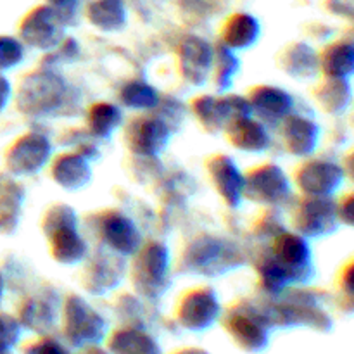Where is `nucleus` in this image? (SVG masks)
Returning a JSON list of instances; mask_svg holds the SVG:
<instances>
[{
    "mask_svg": "<svg viewBox=\"0 0 354 354\" xmlns=\"http://www.w3.org/2000/svg\"><path fill=\"white\" fill-rule=\"evenodd\" d=\"M107 322L78 296H69L62 306V339L71 349L97 346L106 339Z\"/></svg>",
    "mask_w": 354,
    "mask_h": 354,
    "instance_id": "nucleus-1",
    "label": "nucleus"
},
{
    "mask_svg": "<svg viewBox=\"0 0 354 354\" xmlns=\"http://www.w3.org/2000/svg\"><path fill=\"white\" fill-rule=\"evenodd\" d=\"M223 325L242 351L256 354L268 348L272 325L261 308L251 303L237 304L225 315Z\"/></svg>",
    "mask_w": 354,
    "mask_h": 354,
    "instance_id": "nucleus-2",
    "label": "nucleus"
},
{
    "mask_svg": "<svg viewBox=\"0 0 354 354\" xmlns=\"http://www.w3.org/2000/svg\"><path fill=\"white\" fill-rule=\"evenodd\" d=\"M169 254L161 244H149L135 259L133 283L142 296L156 299L166 290Z\"/></svg>",
    "mask_w": 354,
    "mask_h": 354,
    "instance_id": "nucleus-3",
    "label": "nucleus"
},
{
    "mask_svg": "<svg viewBox=\"0 0 354 354\" xmlns=\"http://www.w3.org/2000/svg\"><path fill=\"white\" fill-rule=\"evenodd\" d=\"M66 93L61 78L50 73H40L26 78L17 95V106L26 114H48L57 109Z\"/></svg>",
    "mask_w": 354,
    "mask_h": 354,
    "instance_id": "nucleus-4",
    "label": "nucleus"
},
{
    "mask_svg": "<svg viewBox=\"0 0 354 354\" xmlns=\"http://www.w3.org/2000/svg\"><path fill=\"white\" fill-rule=\"evenodd\" d=\"M221 308L213 289H196L187 292L176 308V320L185 330H207L220 318Z\"/></svg>",
    "mask_w": 354,
    "mask_h": 354,
    "instance_id": "nucleus-5",
    "label": "nucleus"
},
{
    "mask_svg": "<svg viewBox=\"0 0 354 354\" xmlns=\"http://www.w3.org/2000/svg\"><path fill=\"white\" fill-rule=\"evenodd\" d=\"M52 145L44 135L28 133L7 151L6 165L12 175H31L47 165Z\"/></svg>",
    "mask_w": 354,
    "mask_h": 354,
    "instance_id": "nucleus-6",
    "label": "nucleus"
},
{
    "mask_svg": "<svg viewBox=\"0 0 354 354\" xmlns=\"http://www.w3.org/2000/svg\"><path fill=\"white\" fill-rule=\"evenodd\" d=\"M197 116L209 131L221 130L241 118L251 116V104L242 97L228 95L214 99V97H201L194 104Z\"/></svg>",
    "mask_w": 354,
    "mask_h": 354,
    "instance_id": "nucleus-7",
    "label": "nucleus"
},
{
    "mask_svg": "<svg viewBox=\"0 0 354 354\" xmlns=\"http://www.w3.org/2000/svg\"><path fill=\"white\" fill-rule=\"evenodd\" d=\"M272 258L286 270L290 282H306L313 273L310 245L301 235L282 234L277 237Z\"/></svg>",
    "mask_w": 354,
    "mask_h": 354,
    "instance_id": "nucleus-8",
    "label": "nucleus"
},
{
    "mask_svg": "<svg viewBox=\"0 0 354 354\" xmlns=\"http://www.w3.org/2000/svg\"><path fill=\"white\" fill-rule=\"evenodd\" d=\"M64 37V24L52 10V7H38L28 14L21 24V38L28 45L40 50H50L61 44Z\"/></svg>",
    "mask_w": 354,
    "mask_h": 354,
    "instance_id": "nucleus-9",
    "label": "nucleus"
},
{
    "mask_svg": "<svg viewBox=\"0 0 354 354\" xmlns=\"http://www.w3.org/2000/svg\"><path fill=\"white\" fill-rule=\"evenodd\" d=\"M290 187L286 173L275 165H265L244 178V196L265 204H279L289 197Z\"/></svg>",
    "mask_w": 354,
    "mask_h": 354,
    "instance_id": "nucleus-10",
    "label": "nucleus"
},
{
    "mask_svg": "<svg viewBox=\"0 0 354 354\" xmlns=\"http://www.w3.org/2000/svg\"><path fill=\"white\" fill-rule=\"evenodd\" d=\"M296 227L301 234L313 235V237L330 234L335 230L334 204L318 196L304 201L296 214Z\"/></svg>",
    "mask_w": 354,
    "mask_h": 354,
    "instance_id": "nucleus-11",
    "label": "nucleus"
},
{
    "mask_svg": "<svg viewBox=\"0 0 354 354\" xmlns=\"http://www.w3.org/2000/svg\"><path fill=\"white\" fill-rule=\"evenodd\" d=\"M297 183L310 196L325 197L342 183V169L334 162L310 161L297 173Z\"/></svg>",
    "mask_w": 354,
    "mask_h": 354,
    "instance_id": "nucleus-12",
    "label": "nucleus"
},
{
    "mask_svg": "<svg viewBox=\"0 0 354 354\" xmlns=\"http://www.w3.org/2000/svg\"><path fill=\"white\" fill-rule=\"evenodd\" d=\"M169 140V130L165 121L156 118L135 120L128 130V144L137 154L154 156L166 147Z\"/></svg>",
    "mask_w": 354,
    "mask_h": 354,
    "instance_id": "nucleus-13",
    "label": "nucleus"
},
{
    "mask_svg": "<svg viewBox=\"0 0 354 354\" xmlns=\"http://www.w3.org/2000/svg\"><path fill=\"white\" fill-rule=\"evenodd\" d=\"M102 239L113 251L121 256H131L140 249V234L130 218L120 213H109L102 220Z\"/></svg>",
    "mask_w": 354,
    "mask_h": 354,
    "instance_id": "nucleus-14",
    "label": "nucleus"
},
{
    "mask_svg": "<svg viewBox=\"0 0 354 354\" xmlns=\"http://www.w3.org/2000/svg\"><path fill=\"white\" fill-rule=\"evenodd\" d=\"M213 48L209 44L197 37H190L183 41L180 48V64L187 82L194 85H203L213 66Z\"/></svg>",
    "mask_w": 354,
    "mask_h": 354,
    "instance_id": "nucleus-15",
    "label": "nucleus"
},
{
    "mask_svg": "<svg viewBox=\"0 0 354 354\" xmlns=\"http://www.w3.org/2000/svg\"><path fill=\"white\" fill-rule=\"evenodd\" d=\"M109 354H162L159 342L140 327H121L107 339Z\"/></svg>",
    "mask_w": 354,
    "mask_h": 354,
    "instance_id": "nucleus-16",
    "label": "nucleus"
},
{
    "mask_svg": "<svg viewBox=\"0 0 354 354\" xmlns=\"http://www.w3.org/2000/svg\"><path fill=\"white\" fill-rule=\"evenodd\" d=\"M214 187L230 206L237 207L244 197V176L227 156H218L209 162Z\"/></svg>",
    "mask_w": 354,
    "mask_h": 354,
    "instance_id": "nucleus-17",
    "label": "nucleus"
},
{
    "mask_svg": "<svg viewBox=\"0 0 354 354\" xmlns=\"http://www.w3.org/2000/svg\"><path fill=\"white\" fill-rule=\"evenodd\" d=\"M251 111H254L261 120L277 123L283 120L292 109V99L283 90L275 86H259L252 92Z\"/></svg>",
    "mask_w": 354,
    "mask_h": 354,
    "instance_id": "nucleus-18",
    "label": "nucleus"
},
{
    "mask_svg": "<svg viewBox=\"0 0 354 354\" xmlns=\"http://www.w3.org/2000/svg\"><path fill=\"white\" fill-rule=\"evenodd\" d=\"M228 140L241 151L261 152L268 147L270 137L261 123L252 121L251 116L241 118L228 124Z\"/></svg>",
    "mask_w": 354,
    "mask_h": 354,
    "instance_id": "nucleus-19",
    "label": "nucleus"
},
{
    "mask_svg": "<svg viewBox=\"0 0 354 354\" xmlns=\"http://www.w3.org/2000/svg\"><path fill=\"white\" fill-rule=\"evenodd\" d=\"M92 176L88 161L78 154H64L52 166V178L68 190H78Z\"/></svg>",
    "mask_w": 354,
    "mask_h": 354,
    "instance_id": "nucleus-20",
    "label": "nucleus"
},
{
    "mask_svg": "<svg viewBox=\"0 0 354 354\" xmlns=\"http://www.w3.org/2000/svg\"><path fill=\"white\" fill-rule=\"evenodd\" d=\"M283 142L287 151L296 156H308L315 151L318 142V127L310 120L294 116L283 124Z\"/></svg>",
    "mask_w": 354,
    "mask_h": 354,
    "instance_id": "nucleus-21",
    "label": "nucleus"
},
{
    "mask_svg": "<svg viewBox=\"0 0 354 354\" xmlns=\"http://www.w3.org/2000/svg\"><path fill=\"white\" fill-rule=\"evenodd\" d=\"M47 237L50 241L52 256L59 263L75 265V263L82 261L83 256H85L86 245L83 242L82 235L76 230V227L59 228V230L50 232Z\"/></svg>",
    "mask_w": 354,
    "mask_h": 354,
    "instance_id": "nucleus-22",
    "label": "nucleus"
},
{
    "mask_svg": "<svg viewBox=\"0 0 354 354\" xmlns=\"http://www.w3.org/2000/svg\"><path fill=\"white\" fill-rule=\"evenodd\" d=\"M55 318H57V311H55L54 304L41 297L28 299L19 311L21 327L37 332L40 335H48V332L54 328Z\"/></svg>",
    "mask_w": 354,
    "mask_h": 354,
    "instance_id": "nucleus-23",
    "label": "nucleus"
},
{
    "mask_svg": "<svg viewBox=\"0 0 354 354\" xmlns=\"http://www.w3.org/2000/svg\"><path fill=\"white\" fill-rule=\"evenodd\" d=\"M259 23L249 14H235L228 19L225 26L223 41L232 50H242L248 48L258 40Z\"/></svg>",
    "mask_w": 354,
    "mask_h": 354,
    "instance_id": "nucleus-24",
    "label": "nucleus"
},
{
    "mask_svg": "<svg viewBox=\"0 0 354 354\" xmlns=\"http://www.w3.org/2000/svg\"><path fill=\"white\" fill-rule=\"evenodd\" d=\"M88 19L99 30L116 31L127 21V7L123 0H93L88 7Z\"/></svg>",
    "mask_w": 354,
    "mask_h": 354,
    "instance_id": "nucleus-25",
    "label": "nucleus"
},
{
    "mask_svg": "<svg viewBox=\"0 0 354 354\" xmlns=\"http://www.w3.org/2000/svg\"><path fill=\"white\" fill-rule=\"evenodd\" d=\"M23 192L9 176L0 175V230H12L19 220Z\"/></svg>",
    "mask_w": 354,
    "mask_h": 354,
    "instance_id": "nucleus-26",
    "label": "nucleus"
},
{
    "mask_svg": "<svg viewBox=\"0 0 354 354\" xmlns=\"http://www.w3.org/2000/svg\"><path fill=\"white\" fill-rule=\"evenodd\" d=\"M325 75L330 78L348 80L354 66V48L351 44H335L325 50L322 59Z\"/></svg>",
    "mask_w": 354,
    "mask_h": 354,
    "instance_id": "nucleus-27",
    "label": "nucleus"
},
{
    "mask_svg": "<svg viewBox=\"0 0 354 354\" xmlns=\"http://www.w3.org/2000/svg\"><path fill=\"white\" fill-rule=\"evenodd\" d=\"M221 258H223V248H221L220 241L203 239L192 249L187 261H189L190 270H196V272H211L209 275H213V272H221L220 266H218L223 261Z\"/></svg>",
    "mask_w": 354,
    "mask_h": 354,
    "instance_id": "nucleus-28",
    "label": "nucleus"
},
{
    "mask_svg": "<svg viewBox=\"0 0 354 354\" xmlns=\"http://www.w3.org/2000/svg\"><path fill=\"white\" fill-rule=\"evenodd\" d=\"M121 124V111L113 104H97L88 113V127L97 137H109Z\"/></svg>",
    "mask_w": 354,
    "mask_h": 354,
    "instance_id": "nucleus-29",
    "label": "nucleus"
},
{
    "mask_svg": "<svg viewBox=\"0 0 354 354\" xmlns=\"http://www.w3.org/2000/svg\"><path fill=\"white\" fill-rule=\"evenodd\" d=\"M332 82L325 83L318 88V100L328 113H341L349 102V83L348 80L330 78Z\"/></svg>",
    "mask_w": 354,
    "mask_h": 354,
    "instance_id": "nucleus-30",
    "label": "nucleus"
},
{
    "mask_svg": "<svg viewBox=\"0 0 354 354\" xmlns=\"http://www.w3.org/2000/svg\"><path fill=\"white\" fill-rule=\"evenodd\" d=\"M158 92L142 82L128 83L121 92V102L131 109H152L158 104Z\"/></svg>",
    "mask_w": 354,
    "mask_h": 354,
    "instance_id": "nucleus-31",
    "label": "nucleus"
},
{
    "mask_svg": "<svg viewBox=\"0 0 354 354\" xmlns=\"http://www.w3.org/2000/svg\"><path fill=\"white\" fill-rule=\"evenodd\" d=\"M23 327L19 320L7 313H0V354H12V349L19 344Z\"/></svg>",
    "mask_w": 354,
    "mask_h": 354,
    "instance_id": "nucleus-32",
    "label": "nucleus"
},
{
    "mask_svg": "<svg viewBox=\"0 0 354 354\" xmlns=\"http://www.w3.org/2000/svg\"><path fill=\"white\" fill-rule=\"evenodd\" d=\"M237 69L239 61L234 52H232V48H228L227 45H220L216 48V82L221 90L230 85Z\"/></svg>",
    "mask_w": 354,
    "mask_h": 354,
    "instance_id": "nucleus-33",
    "label": "nucleus"
},
{
    "mask_svg": "<svg viewBox=\"0 0 354 354\" xmlns=\"http://www.w3.org/2000/svg\"><path fill=\"white\" fill-rule=\"evenodd\" d=\"M24 57V48L19 40L12 37H0V71L19 64Z\"/></svg>",
    "mask_w": 354,
    "mask_h": 354,
    "instance_id": "nucleus-34",
    "label": "nucleus"
},
{
    "mask_svg": "<svg viewBox=\"0 0 354 354\" xmlns=\"http://www.w3.org/2000/svg\"><path fill=\"white\" fill-rule=\"evenodd\" d=\"M23 354H73L64 342L50 335H40L38 339L23 346Z\"/></svg>",
    "mask_w": 354,
    "mask_h": 354,
    "instance_id": "nucleus-35",
    "label": "nucleus"
},
{
    "mask_svg": "<svg viewBox=\"0 0 354 354\" xmlns=\"http://www.w3.org/2000/svg\"><path fill=\"white\" fill-rule=\"evenodd\" d=\"M76 214L71 207L68 206H54L45 216V234H50V232L59 230V228L66 227H76Z\"/></svg>",
    "mask_w": 354,
    "mask_h": 354,
    "instance_id": "nucleus-36",
    "label": "nucleus"
},
{
    "mask_svg": "<svg viewBox=\"0 0 354 354\" xmlns=\"http://www.w3.org/2000/svg\"><path fill=\"white\" fill-rule=\"evenodd\" d=\"M48 2H50L52 10L57 14V17L64 26L75 23L76 17H78L82 0H48Z\"/></svg>",
    "mask_w": 354,
    "mask_h": 354,
    "instance_id": "nucleus-37",
    "label": "nucleus"
},
{
    "mask_svg": "<svg viewBox=\"0 0 354 354\" xmlns=\"http://www.w3.org/2000/svg\"><path fill=\"white\" fill-rule=\"evenodd\" d=\"M10 99V83L7 82L6 76L0 75V111L7 106Z\"/></svg>",
    "mask_w": 354,
    "mask_h": 354,
    "instance_id": "nucleus-38",
    "label": "nucleus"
},
{
    "mask_svg": "<svg viewBox=\"0 0 354 354\" xmlns=\"http://www.w3.org/2000/svg\"><path fill=\"white\" fill-rule=\"evenodd\" d=\"M76 351H78V353H75V354H109V353H107V349H104L100 344L86 346V348L76 349Z\"/></svg>",
    "mask_w": 354,
    "mask_h": 354,
    "instance_id": "nucleus-39",
    "label": "nucleus"
},
{
    "mask_svg": "<svg viewBox=\"0 0 354 354\" xmlns=\"http://www.w3.org/2000/svg\"><path fill=\"white\" fill-rule=\"evenodd\" d=\"M171 354H211L207 353L206 349L203 348H180L176 351H173Z\"/></svg>",
    "mask_w": 354,
    "mask_h": 354,
    "instance_id": "nucleus-40",
    "label": "nucleus"
},
{
    "mask_svg": "<svg viewBox=\"0 0 354 354\" xmlns=\"http://www.w3.org/2000/svg\"><path fill=\"white\" fill-rule=\"evenodd\" d=\"M2 296H3V280L2 277H0V301H2Z\"/></svg>",
    "mask_w": 354,
    "mask_h": 354,
    "instance_id": "nucleus-41",
    "label": "nucleus"
}]
</instances>
